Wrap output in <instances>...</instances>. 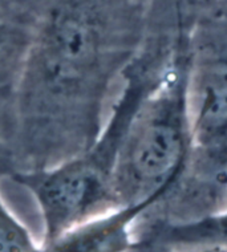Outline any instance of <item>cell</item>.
<instances>
[{
	"mask_svg": "<svg viewBox=\"0 0 227 252\" xmlns=\"http://www.w3.org/2000/svg\"><path fill=\"white\" fill-rule=\"evenodd\" d=\"M185 55L157 70L124 130L114 169L120 206L152 209L189 169L192 134L185 100Z\"/></svg>",
	"mask_w": 227,
	"mask_h": 252,
	"instance_id": "1",
	"label": "cell"
},
{
	"mask_svg": "<svg viewBox=\"0 0 227 252\" xmlns=\"http://www.w3.org/2000/svg\"><path fill=\"white\" fill-rule=\"evenodd\" d=\"M153 77L135 59L125 73L100 135L89 148L48 169L9 177V181L26 189L39 206L44 223L43 242L120 207L114 191L118 148L135 105Z\"/></svg>",
	"mask_w": 227,
	"mask_h": 252,
	"instance_id": "2",
	"label": "cell"
},
{
	"mask_svg": "<svg viewBox=\"0 0 227 252\" xmlns=\"http://www.w3.org/2000/svg\"><path fill=\"white\" fill-rule=\"evenodd\" d=\"M185 57V100L192 134V158L185 177L214 187L227 203V26L199 32Z\"/></svg>",
	"mask_w": 227,
	"mask_h": 252,
	"instance_id": "3",
	"label": "cell"
},
{
	"mask_svg": "<svg viewBox=\"0 0 227 252\" xmlns=\"http://www.w3.org/2000/svg\"><path fill=\"white\" fill-rule=\"evenodd\" d=\"M149 210L145 204L120 206L70 227L36 252H129L135 220Z\"/></svg>",
	"mask_w": 227,
	"mask_h": 252,
	"instance_id": "4",
	"label": "cell"
},
{
	"mask_svg": "<svg viewBox=\"0 0 227 252\" xmlns=\"http://www.w3.org/2000/svg\"><path fill=\"white\" fill-rule=\"evenodd\" d=\"M160 240L169 248H227V206L203 217L171 223L160 232Z\"/></svg>",
	"mask_w": 227,
	"mask_h": 252,
	"instance_id": "5",
	"label": "cell"
},
{
	"mask_svg": "<svg viewBox=\"0 0 227 252\" xmlns=\"http://www.w3.org/2000/svg\"><path fill=\"white\" fill-rule=\"evenodd\" d=\"M31 39V27L0 19V112L16 84Z\"/></svg>",
	"mask_w": 227,
	"mask_h": 252,
	"instance_id": "6",
	"label": "cell"
},
{
	"mask_svg": "<svg viewBox=\"0 0 227 252\" xmlns=\"http://www.w3.org/2000/svg\"><path fill=\"white\" fill-rule=\"evenodd\" d=\"M3 162H4V153H3V149L0 146V167L3 166Z\"/></svg>",
	"mask_w": 227,
	"mask_h": 252,
	"instance_id": "7",
	"label": "cell"
},
{
	"mask_svg": "<svg viewBox=\"0 0 227 252\" xmlns=\"http://www.w3.org/2000/svg\"><path fill=\"white\" fill-rule=\"evenodd\" d=\"M199 1H209V0H199Z\"/></svg>",
	"mask_w": 227,
	"mask_h": 252,
	"instance_id": "8",
	"label": "cell"
}]
</instances>
